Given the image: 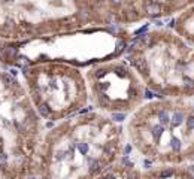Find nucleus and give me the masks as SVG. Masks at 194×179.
Masks as SVG:
<instances>
[{
    "label": "nucleus",
    "mask_w": 194,
    "mask_h": 179,
    "mask_svg": "<svg viewBox=\"0 0 194 179\" xmlns=\"http://www.w3.org/2000/svg\"><path fill=\"white\" fill-rule=\"evenodd\" d=\"M123 146L108 121L87 116L51 139L37 164L39 179H96L115 164Z\"/></svg>",
    "instance_id": "f257e3e1"
},
{
    "label": "nucleus",
    "mask_w": 194,
    "mask_h": 179,
    "mask_svg": "<svg viewBox=\"0 0 194 179\" xmlns=\"http://www.w3.org/2000/svg\"><path fill=\"white\" fill-rule=\"evenodd\" d=\"M145 12H146V15H149V17H158V15H161V12H163V8H161L160 3H157V2H149V3H146V6H145Z\"/></svg>",
    "instance_id": "20e7f679"
},
{
    "label": "nucleus",
    "mask_w": 194,
    "mask_h": 179,
    "mask_svg": "<svg viewBox=\"0 0 194 179\" xmlns=\"http://www.w3.org/2000/svg\"><path fill=\"white\" fill-rule=\"evenodd\" d=\"M130 64L149 82L161 97L172 90L194 93V54L176 40L161 42L155 34L145 33L128 48Z\"/></svg>",
    "instance_id": "7ed1b4c3"
},
{
    "label": "nucleus",
    "mask_w": 194,
    "mask_h": 179,
    "mask_svg": "<svg viewBox=\"0 0 194 179\" xmlns=\"http://www.w3.org/2000/svg\"><path fill=\"white\" fill-rule=\"evenodd\" d=\"M9 2H12V0H9Z\"/></svg>",
    "instance_id": "423d86ee"
},
{
    "label": "nucleus",
    "mask_w": 194,
    "mask_h": 179,
    "mask_svg": "<svg viewBox=\"0 0 194 179\" xmlns=\"http://www.w3.org/2000/svg\"><path fill=\"white\" fill-rule=\"evenodd\" d=\"M133 146L145 157V167L194 160V108L160 101L136 115L131 123Z\"/></svg>",
    "instance_id": "f03ea898"
},
{
    "label": "nucleus",
    "mask_w": 194,
    "mask_h": 179,
    "mask_svg": "<svg viewBox=\"0 0 194 179\" xmlns=\"http://www.w3.org/2000/svg\"><path fill=\"white\" fill-rule=\"evenodd\" d=\"M112 3L114 5H118V3H121V0H112Z\"/></svg>",
    "instance_id": "39448f33"
}]
</instances>
